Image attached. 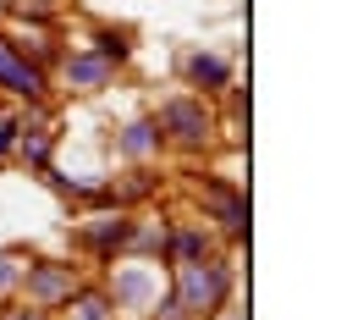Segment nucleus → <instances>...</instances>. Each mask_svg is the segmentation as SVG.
Here are the masks:
<instances>
[{
    "instance_id": "f257e3e1",
    "label": "nucleus",
    "mask_w": 358,
    "mask_h": 320,
    "mask_svg": "<svg viewBox=\"0 0 358 320\" xmlns=\"http://www.w3.org/2000/svg\"><path fill=\"white\" fill-rule=\"evenodd\" d=\"M155 127L166 138V149H177V155H210L215 149V133H221V116H215V105L204 99V94H171V99H160V111H155Z\"/></svg>"
},
{
    "instance_id": "f03ea898",
    "label": "nucleus",
    "mask_w": 358,
    "mask_h": 320,
    "mask_svg": "<svg viewBox=\"0 0 358 320\" xmlns=\"http://www.w3.org/2000/svg\"><path fill=\"white\" fill-rule=\"evenodd\" d=\"M231 287H237V271L226 254H204V260H187V265H171V293L177 304L193 320H210L231 304Z\"/></svg>"
},
{
    "instance_id": "7ed1b4c3",
    "label": "nucleus",
    "mask_w": 358,
    "mask_h": 320,
    "mask_svg": "<svg viewBox=\"0 0 358 320\" xmlns=\"http://www.w3.org/2000/svg\"><path fill=\"white\" fill-rule=\"evenodd\" d=\"M83 281H89V276H83L78 260H28V265H22V281H17V298L55 315Z\"/></svg>"
},
{
    "instance_id": "20e7f679",
    "label": "nucleus",
    "mask_w": 358,
    "mask_h": 320,
    "mask_svg": "<svg viewBox=\"0 0 358 320\" xmlns=\"http://www.w3.org/2000/svg\"><path fill=\"white\" fill-rule=\"evenodd\" d=\"M187 177H193V204L204 210V221H215L226 243H243L248 237V193L226 177H199V172H187Z\"/></svg>"
},
{
    "instance_id": "39448f33",
    "label": "nucleus",
    "mask_w": 358,
    "mask_h": 320,
    "mask_svg": "<svg viewBox=\"0 0 358 320\" xmlns=\"http://www.w3.org/2000/svg\"><path fill=\"white\" fill-rule=\"evenodd\" d=\"M127 232H133V210H89L72 221V243L99 265H116L127 254Z\"/></svg>"
},
{
    "instance_id": "423d86ee",
    "label": "nucleus",
    "mask_w": 358,
    "mask_h": 320,
    "mask_svg": "<svg viewBox=\"0 0 358 320\" xmlns=\"http://www.w3.org/2000/svg\"><path fill=\"white\" fill-rule=\"evenodd\" d=\"M50 89H55L50 67L28 61L22 50L0 34V94H11V105H50Z\"/></svg>"
},
{
    "instance_id": "0eeeda50",
    "label": "nucleus",
    "mask_w": 358,
    "mask_h": 320,
    "mask_svg": "<svg viewBox=\"0 0 358 320\" xmlns=\"http://www.w3.org/2000/svg\"><path fill=\"white\" fill-rule=\"evenodd\" d=\"M160 260H149V265H138V260H122V265H110V281H105V293H110V304H116V315H149V304L160 298V271H155Z\"/></svg>"
},
{
    "instance_id": "6e6552de",
    "label": "nucleus",
    "mask_w": 358,
    "mask_h": 320,
    "mask_svg": "<svg viewBox=\"0 0 358 320\" xmlns=\"http://www.w3.org/2000/svg\"><path fill=\"white\" fill-rule=\"evenodd\" d=\"M177 78H182V89H187V94L215 99V94L231 89V55L193 45V50H182V55H177Z\"/></svg>"
},
{
    "instance_id": "1a4fd4ad",
    "label": "nucleus",
    "mask_w": 358,
    "mask_h": 320,
    "mask_svg": "<svg viewBox=\"0 0 358 320\" xmlns=\"http://www.w3.org/2000/svg\"><path fill=\"white\" fill-rule=\"evenodd\" d=\"M50 78H61L66 94H105L110 83H116V67L99 61L89 45H78V50H61V61L50 67Z\"/></svg>"
},
{
    "instance_id": "9d476101",
    "label": "nucleus",
    "mask_w": 358,
    "mask_h": 320,
    "mask_svg": "<svg viewBox=\"0 0 358 320\" xmlns=\"http://www.w3.org/2000/svg\"><path fill=\"white\" fill-rule=\"evenodd\" d=\"M160 155H166V138H160V127H155V116H133V122L116 127V160L149 166V160H160Z\"/></svg>"
},
{
    "instance_id": "9b49d317",
    "label": "nucleus",
    "mask_w": 358,
    "mask_h": 320,
    "mask_svg": "<svg viewBox=\"0 0 358 320\" xmlns=\"http://www.w3.org/2000/svg\"><path fill=\"white\" fill-rule=\"evenodd\" d=\"M204 254H215V232L204 227V221H182V227L166 232V265H187V260H204Z\"/></svg>"
},
{
    "instance_id": "f8f14e48",
    "label": "nucleus",
    "mask_w": 358,
    "mask_h": 320,
    "mask_svg": "<svg viewBox=\"0 0 358 320\" xmlns=\"http://www.w3.org/2000/svg\"><path fill=\"white\" fill-rule=\"evenodd\" d=\"M50 320H122V315H116V304H110V293H105L99 281H83Z\"/></svg>"
},
{
    "instance_id": "ddd939ff",
    "label": "nucleus",
    "mask_w": 358,
    "mask_h": 320,
    "mask_svg": "<svg viewBox=\"0 0 358 320\" xmlns=\"http://www.w3.org/2000/svg\"><path fill=\"white\" fill-rule=\"evenodd\" d=\"M110 204L116 210H133V204H149V199H160V177H155V166H133L127 177H110Z\"/></svg>"
},
{
    "instance_id": "4468645a",
    "label": "nucleus",
    "mask_w": 358,
    "mask_h": 320,
    "mask_svg": "<svg viewBox=\"0 0 358 320\" xmlns=\"http://www.w3.org/2000/svg\"><path fill=\"white\" fill-rule=\"evenodd\" d=\"M166 232H171L166 216H133L127 254H122V260H160V254H166Z\"/></svg>"
},
{
    "instance_id": "2eb2a0df",
    "label": "nucleus",
    "mask_w": 358,
    "mask_h": 320,
    "mask_svg": "<svg viewBox=\"0 0 358 320\" xmlns=\"http://www.w3.org/2000/svg\"><path fill=\"white\" fill-rule=\"evenodd\" d=\"M89 50L99 61H110V67H127L133 61V28H116V22H99L89 34Z\"/></svg>"
},
{
    "instance_id": "dca6fc26",
    "label": "nucleus",
    "mask_w": 358,
    "mask_h": 320,
    "mask_svg": "<svg viewBox=\"0 0 358 320\" xmlns=\"http://www.w3.org/2000/svg\"><path fill=\"white\" fill-rule=\"evenodd\" d=\"M34 254L22 249V243H11V249H0V298H17V281H22V265H28Z\"/></svg>"
},
{
    "instance_id": "f3484780",
    "label": "nucleus",
    "mask_w": 358,
    "mask_h": 320,
    "mask_svg": "<svg viewBox=\"0 0 358 320\" xmlns=\"http://www.w3.org/2000/svg\"><path fill=\"white\" fill-rule=\"evenodd\" d=\"M6 22H55L61 17V0H6Z\"/></svg>"
},
{
    "instance_id": "a211bd4d",
    "label": "nucleus",
    "mask_w": 358,
    "mask_h": 320,
    "mask_svg": "<svg viewBox=\"0 0 358 320\" xmlns=\"http://www.w3.org/2000/svg\"><path fill=\"white\" fill-rule=\"evenodd\" d=\"M17 105H0V160H11V149H17Z\"/></svg>"
},
{
    "instance_id": "6ab92c4d",
    "label": "nucleus",
    "mask_w": 358,
    "mask_h": 320,
    "mask_svg": "<svg viewBox=\"0 0 358 320\" xmlns=\"http://www.w3.org/2000/svg\"><path fill=\"white\" fill-rule=\"evenodd\" d=\"M143 320H193V315H187V309L177 304V293L166 287V293H160V298L149 304V315H143Z\"/></svg>"
},
{
    "instance_id": "aec40b11",
    "label": "nucleus",
    "mask_w": 358,
    "mask_h": 320,
    "mask_svg": "<svg viewBox=\"0 0 358 320\" xmlns=\"http://www.w3.org/2000/svg\"><path fill=\"white\" fill-rule=\"evenodd\" d=\"M0 320H50V309H34L22 298H0Z\"/></svg>"
},
{
    "instance_id": "412c9836",
    "label": "nucleus",
    "mask_w": 358,
    "mask_h": 320,
    "mask_svg": "<svg viewBox=\"0 0 358 320\" xmlns=\"http://www.w3.org/2000/svg\"><path fill=\"white\" fill-rule=\"evenodd\" d=\"M210 320H248V309H231V304H226L221 315H210Z\"/></svg>"
},
{
    "instance_id": "4be33fe9",
    "label": "nucleus",
    "mask_w": 358,
    "mask_h": 320,
    "mask_svg": "<svg viewBox=\"0 0 358 320\" xmlns=\"http://www.w3.org/2000/svg\"><path fill=\"white\" fill-rule=\"evenodd\" d=\"M6 17H11V11H6V0H0V28H6Z\"/></svg>"
}]
</instances>
